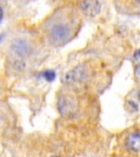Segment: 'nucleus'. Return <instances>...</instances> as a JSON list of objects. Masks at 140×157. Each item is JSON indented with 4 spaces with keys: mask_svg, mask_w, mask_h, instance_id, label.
Instances as JSON below:
<instances>
[{
    "mask_svg": "<svg viewBox=\"0 0 140 157\" xmlns=\"http://www.w3.org/2000/svg\"><path fill=\"white\" fill-rule=\"evenodd\" d=\"M69 29L66 25L56 24L52 27L49 37L52 44H59L67 39Z\"/></svg>",
    "mask_w": 140,
    "mask_h": 157,
    "instance_id": "obj_1",
    "label": "nucleus"
},
{
    "mask_svg": "<svg viewBox=\"0 0 140 157\" xmlns=\"http://www.w3.org/2000/svg\"><path fill=\"white\" fill-rule=\"evenodd\" d=\"M80 4L83 12L89 17L98 15L101 10V5L98 1H84Z\"/></svg>",
    "mask_w": 140,
    "mask_h": 157,
    "instance_id": "obj_2",
    "label": "nucleus"
},
{
    "mask_svg": "<svg viewBox=\"0 0 140 157\" xmlns=\"http://www.w3.org/2000/svg\"><path fill=\"white\" fill-rule=\"evenodd\" d=\"M125 145L131 153H140V132H135L130 134L126 140Z\"/></svg>",
    "mask_w": 140,
    "mask_h": 157,
    "instance_id": "obj_3",
    "label": "nucleus"
},
{
    "mask_svg": "<svg viewBox=\"0 0 140 157\" xmlns=\"http://www.w3.org/2000/svg\"><path fill=\"white\" fill-rule=\"evenodd\" d=\"M85 76V71L82 67H76L66 74L65 80L67 83H76L82 80Z\"/></svg>",
    "mask_w": 140,
    "mask_h": 157,
    "instance_id": "obj_4",
    "label": "nucleus"
},
{
    "mask_svg": "<svg viewBox=\"0 0 140 157\" xmlns=\"http://www.w3.org/2000/svg\"><path fill=\"white\" fill-rule=\"evenodd\" d=\"M13 49L17 54L25 55L29 52V48L25 42L22 41V40H18L13 44Z\"/></svg>",
    "mask_w": 140,
    "mask_h": 157,
    "instance_id": "obj_5",
    "label": "nucleus"
},
{
    "mask_svg": "<svg viewBox=\"0 0 140 157\" xmlns=\"http://www.w3.org/2000/svg\"><path fill=\"white\" fill-rule=\"evenodd\" d=\"M43 76L44 78L46 79L47 81H52L56 77V74L53 71H51V70H48V71H45L43 73Z\"/></svg>",
    "mask_w": 140,
    "mask_h": 157,
    "instance_id": "obj_6",
    "label": "nucleus"
},
{
    "mask_svg": "<svg viewBox=\"0 0 140 157\" xmlns=\"http://www.w3.org/2000/svg\"><path fill=\"white\" fill-rule=\"evenodd\" d=\"M135 76L140 81V66L135 69Z\"/></svg>",
    "mask_w": 140,
    "mask_h": 157,
    "instance_id": "obj_7",
    "label": "nucleus"
},
{
    "mask_svg": "<svg viewBox=\"0 0 140 157\" xmlns=\"http://www.w3.org/2000/svg\"><path fill=\"white\" fill-rule=\"evenodd\" d=\"M134 57L136 60L140 58V50H138V51L135 52L134 54Z\"/></svg>",
    "mask_w": 140,
    "mask_h": 157,
    "instance_id": "obj_8",
    "label": "nucleus"
},
{
    "mask_svg": "<svg viewBox=\"0 0 140 157\" xmlns=\"http://www.w3.org/2000/svg\"><path fill=\"white\" fill-rule=\"evenodd\" d=\"M2 17H3V11H2V7H0V21H1Z\"/></svg>",
    "mask_w": 140,
    "mask_h": 157,
    "instance_id": "obj_9",
    "label": "nucleus"
},
{
    "mask_svg": "<svg viewBox=\"0 0 140 157\" xmlns=\"http://www.w3.org/2000/svg\"><path fill=\"white\" fill-rule=\"evenodd\" d=\"M138 97H139V100H140V93H139V94H138Z\"/></svg>",
    "mask_w": 140,
    "mask_h": 157,
    "instance_id": "obj_10",
    "label": "nucleus"
},
{
    "mask_svg": "<svg viewBox=\"0 0 140 157\" xmlns=\"http://www.w3.org/2000/svg\"><path fill=\"white\" fill-rule=\"evenodd\" d=\"M52 157H59V156H52Z\"/></svg>",
    "mask_w": 140,
    "mask_h": 157,
    "instance_id": "obj_11",
    "label": "nucleus"
}]
</instances>
